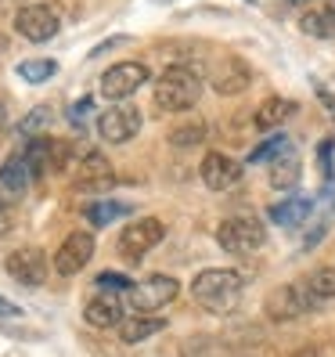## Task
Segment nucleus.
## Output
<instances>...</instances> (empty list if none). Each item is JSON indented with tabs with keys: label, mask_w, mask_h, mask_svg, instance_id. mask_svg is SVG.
<instances>
[{
	"label": "nucleus",
	"mask_w": 335,
	"mask_h": 357,
	"mask_svg": "<svg viewBox=\"0 0 335 357\" xmlns=\"http://www.w3.org/2000/svg\"><path fill=\"white\" fill-rule=\"evenodd\" d=\"M162 238H166V224H162L159 217H141V220H130L127 227L119 231L116 249H119V257H123V260L137 264V260L148 257Z\"/></svg>",
	"instance_id": "nucleus-3"
},
{
	"label": "nucleus",
	"mask_w": 335,
	"mask_h": 357,
	"mask_svg": "<svg viewBox=\"0 0 335 357\" xmlns=\"http://www.w3.org/2000/svg\"><path fill=\"white\" fill-rule=\"evenodd\" d=\"M325 11H332V15H335V0H328V4H325Z\"/></svg>",
	"instance_id": "nucleus-38"
},
{
	"label": "nucleus",
	"mask_w": 335,
	"mask_h": 357,
	"mask_svg": "<svg viewBox=\"0 0 335 357\" xmlns=\"http://www.w3.org/2000/svg\"><path fill=\"white\" fill-rule=\"evenodd\" d=\"M144 127V116L137 105H112L98 116V137L109 141V144H127L141 134Z\"/></svg>",
	"instance_id": "nucleus-7"
},
{
	"label": "nucleus",
	"mask_w": 335,
	"mask_h": 357,
	"mask_svg": "<svg viewBox=\"0 0 335 357\" xmlns=\"http://www.w3.org/2000/svg\"><path fill=\"white\" fill-rule=\"evenodd\" d=\"M29 170H26V162L22 155H8V162H0V206H15V202H22L26 192H29Z\"/></svg>",
	"instance_id": "nucleus-15"
},
{
	"label": "nucleus",
	"mask_w": 335,
	"mask_h": 357,
	"mask_svg": "<svg viewBox=\"0 0 335 357\" xmlns=\"http://www.w3.org/2000/svg\"><path fill=\"white\" fill-rule=\"evenodd\" d=\"M155 4H173V0H155Z\"/></svg>",
	"instance_id": "nucleus-39"
},
{
	"label": "nucleus",
	"mask_w": 335,
	"mask_h": 357,
	"mask_svg": "<svg viewBox=\"0 0 335 357\" xmlns=\"http://www.w3.org/2000/svg\"><path fill=\"white\" fill-rule=\"evenodd\" d=\"M15 29L26 40H33V44H47V40H54L58 29H61V15L51 4H26L15 15Z\"/></svg>",
	"instance_id": "nucleus-9"
},
{
	"label": "nucleus",
	"mask_w": 335,
	"mask_h": 357,
	"mask_svg": "<svg viewBox=\"0 0 335 357\" xmlns=\"http://www.w3.org/2000/svg\"><path fill=\"white\" fill-rule=\"evenodd\" d=\"M18 76L26 83H47L51 76H58V61L54 58H26V61H18Z\"/></svg>",
	"instance_id": "nucleus-25"
},
{
	"label": "nucleus",
	"mask_w": 335,
	"mask_h": 357,
	"mask_svg": "<svg viewBox=\"0 0 335 357\" xmlns=\"http://www.w3.org/2000/svg\"><path fill=\"white\" fill-rule=\"evenodd\" d=\"M130 213H134V206L130 202H116V199H98V202L83 206V217H87L94 227H109L112 220H123Z\"/></svg>",
	"instance_id": "nucleus-20"
},
{
	"label": "nucleus",
	"mask_w": 335,
	"mask_h": 357,
	"mask_svg": "<svg viewBox=\"0 0 335 357\" xmlns=\"http://www.w3.org/2000/svg\"><path fill=\"white\" fill-rule=\"evenodd\" d=\"M47 155H51V170H65V166L72 162V144H69V141H54V137H51Z\"/></svg>",
	"instance_id": "nucleus-30"
},
{
	"label": "nucleus",
	"mask_w": 335,
	"mask_h": 357,
	"mask_svg": "<svg viewBox=\"0 0 335 357\" xmlns=\"http://www.w3.org/2000/svg\"><path fill=\"white\" fill-rule=\"evenodd\" d=\"M180 296V282L170 275H152L137 285H130L127 292V307L134 314H159L162 307H170Z\"/></svg>",
	"instance_id": "nucleus-4"
},
{
	"label": "nucleus",
	"mask_w": 335,
	"mask_h": 357,
	"mask_svg": "<svg viewBox=\"0 0 335 357\" xmlns=\"http://www.w3.org/2000/svg\"><path fill=\"white\" fill-rule=\"evenodd\" d=\"M209 83H213L217 94L235 98V94L249 91V83H253V66L238 54H220L213 66H209Z\"/></svg>",
	"instance_id": "nucleus-8"
},
{
	"label": "nucleus",
	"mask_w": 335,
	"mask_h": 357,
	"mask_svg": "<svg viewBox=\"0 0 335 357\" xmlns=\"http://www.w3.org/2000/svg\"><path fill=\"white\" fill-rule=\"evenodd\" d=\"M47 127H51V109H47V105H36V109L22 119V123H18V137H44L47 134Z\"/></svg>",
	"instance_id": "nucleus-27"
},
{
	"label": "nucleus",
	"mask_w": 335,
	"mask_h": 357,
	"mask_svg": "<svg viewBox=\"0 0 335 357\" xmlns=\"http://www.w3.org/2000/svg\"><path fill=\"white\" fill-rule=\"evenodd\" d=\"M112 184H116V170H112V162L104 159V152L91 149V152L79 155L76 170H72V188L76 192H109Z\"/></svg>",
	"instance_id": "nucleus-10"
},
{
	"label": "nucleus",
	"mask_w": 335,
	"mask_h": 357,
	"mask_svg": "<svg viewBox=\"0 0 335 357\" xmlns=\"http://www.w3.org/2000/svg\"><path fill=\"white\" fill-rule=\"evenodd\" d=\"M299 29L306 36H318V40H335V15L325 8H306L299 15Z\"/></svg>",
	"instance_id": "nucleus-22"
},
{
	"label": "nucleus",
	"mask_w": 335,
	"mask_h": 357,
	"mask_svg": "<svg viewBox=\"0 0 335 357\" xmlns=\"http://www.w3.org/2000/svg\"><path fill=\"white\" fill-rule=\"evenodd\" d=\"M263 307H267V318H274V321H296L313 307V300L303 289V282H292V285H278L263 300Z\"/></svg>",
	"instance_id": "nucleus-12"
},
{
	"label": "nucleus",
	"mask_w": 335,
	"mask_h": 357,
	"mask_svg": "<svg viewBox=\"0 0 335 357\" xmlns=\"http://www.w3.org/2000/svg\"><path fill=\"white\" fill-rule=\"evenodd\" d=\"M285 149H288V134H281V130H278V134H270L263 144H256V149L249 152V159H245V162H249V166H253V162H267V159H274V155H278V152H285Z\"/></svg>",
	"instance_id": "nucleus-28"
},
{
	"label": "nucleus",
	"mask_w": 335,
	"mask_h": 357,
	"mask_svg": "<svg viewBox=\"0 0 335 357\" xmlns=\"http://www.w3.org/2000/svg\"><path fill=\"white\" fill-rule=\"evenodd\" d=\"M285 4H292V8H303V4H310V0H285Z\"/></svg>",
	"instance_id": "nucleus-37"
},
{
	"label": "nucleus",
	"mask_w": 335,
	"mask_h": 357,
	"mask_svg": "<svg viewBox=\"0 0 335 357\" xmlns=\"http://www.w3.org/2000/svg\"><path fill=\"white\" fill-rule=\"evenodd\" d=\"M245 292V278L235 267H209L192 282V296L198 307H205L209 314H231L242 303Z\"/></svg>",
	"instance_id": "nucleus-2"
},
{
	"label": "nucleus",
	"mask_w": 335,
	"mask_h": 357,
	"mask_svg": "<svg viewBox=\"0 0 335 357\" xmlns=\"http://www.w3.org/2000/svg\"><path fill=\"white\" fill-rule=\"evenodd\" d=\"M296 116V101L292 98H267L256 105V112H253V127L256 130H278L285 119Z\"/></svg>",
	"instance_id": "nucleus-18"
},
{
	"label": "nucleus",
	"mask_w": 335,
	"mask_h": 357,
	"mask_svg": "<svg viewBox=\"0 0 335 357\" xmlns=\"http://www.w3.org/2000/svg\"><path fill=\"white\" fill-rule=\"evenodd\" d=\"M303 289L310 292V300L313 303H321V300H335V267H318V271H310Z\"/></svg>",
	"instance_id": "nucleus-24"
},
{
	"label": "nucleus",
	"mask_w": 335,
	"mask_h": 357,
	"mask_svg": "<svg viewBox=\"0 0 335 357\" xmlns=\"http://www.w3.org/2000/svg\"><path fill=\"white\" fill-rule=\"evenodd\" d=\"M94 285L101 289V292H130V278L127 275H119V271H101V275L94 278Z\"/></svg>",
	"instance_id": "nucleus-29"
},
{
	"label": "nucleus",
	"mask_w": 335,
	"mask_h": 357,
	"mask_svg": "<svg viewBox=\"0 0 335 357\" xmlns=\"http://www.w3.org/2000/svg\"><path fill=\"white\" fill-rule=\"evenodd\" d=\"M22 314V307H15L8 296H0V318H18Z\"/></svg>",
	"instance_id": "nucleus-33"
},
{
	"label": "nucleus",
	"mask_w": 335,
	"mask_h": 357,
	"mask_svg": "<svg viewBox=\"0 0 335 357\" xmlns=\"http://www.w3.org/2000/svg\"><path fill=\"white\" fill-rule=\"evenodd\" d=\"M94 109V98H79L72 109H69V119L76 123V127H83V119H87V112Z\"/></svg>",
	"instance_id": "nucleus-31"
},
{
	"label": "nucleus",
	"mask_w": 335,
	"mask_h": 357,
	"mask_svg": "<svg viewBox=\"0 0 335 357\" xmlns=\"http://www.w3.org/2000/svg\"><path fill=\"white\" fill-rule=\"evenodd\" d=\"M148 79H152V73H148L144 61H116V66L104 69V76H101V94L109 101H127Z\"/></svg>",
	"instance_id": "nucleus-6"
},
{
	"label": "nucleus",
	"mask_w": 335,
	"mask_h": 357,
	"mask_svg": "<svg viewBox=\"0 0 335 357\" xmlns=\"http://www.w3.org/2000/svg\"><path fill=\"white\" fill-rule=\"evenodd\" d=\"M47 149H51V137H33L26 144V152H18V155H22V162H26V170H29V177H44L51 170Z\"/></svg>",
	"instance_id": "nucleus-23"
},
{
	"label": "nucleus",
	"mask_w": 335,
	"mask_h": 357,
	"mask_svg": "<svg viewBox=\"0 0 335 357\" xmlns=\"http://www.w3.org/2000/svg\"><path fill=\"white\" fill-rule=\"evenodd\" d=\"M205 141V123L202 119H192V123H180V127L170 130V144L173 149H195V144Z\"/></svg>",
	"instance_id": "nucleus-26"
},
{
	"label": "nucleus",
	"mask_w": 335,
	"mask_h": 357,
	"mask_svg": "<svg viewBox=\"0 0 335 357\" xmlns=\"http://www.w3.org/2000/svg\"><path fill=\"white\" fill-rule=\"evenodd\" d=\"M310 209H313V202H310L306 195H288V199H281V202L270 206V220L281 224V227H296L299 220L310 217Z\"/></svg>",
	"instance_id": "nucleus-21"
},
{
	"label": "nucleus",
	"mask_w": 335,
	"mask_h": 357,
	"mask_svg": "<svg viewBox=\"0 0 335 357\" xmlns=\"http://www.w3.org/2000/svg\"><path fill=\"white\" fill-rule=\"evenodd\" d=\"M4 127H8V101H0V134H4Z\"/></svg>",
	"instance_id": "nucleus-34"
},
{
	"label": "nucleus",
	"mask_w": 335,
	"mask_h": 357,
	"mask_svg": "<svg viewBox=\"0 0 335 357\" xmlns=\"http://www.w3.org/2000/svg\"><path fill=\"white\" fill-rule=\"evenodd\" d=\"M217 242H220L224 253H235V257L256 253V249H263V242H267V227L256 217H227L217 227Z\"/></svg>",
	"instance_id": "nucleus-5"
},
{
	"label": "nucleus",
	"mask_w": 335,
	"mask_h": 357,
	"mask_svg": "<svg viewBox=\"0 0 335 357\" xmlns=\"http://www.w3.org/2000/svg\"><path fill=\"white\" fill-rule=\"evenodd\" d=\"M202 69L192 61H173L155 76V105L159 112H187L202 98Z\"/></svg>",
	"instance_id": "nucleus-1"
},
{
	"label": "nucleus",
	"mask_w": 335,
	"mask_h": 357,
	"mask_svg": "<svg viewBox=\"0 0 335 357\" xmlns=\"http://www.w3.org/2000/svg\"><path fill=\"white\" fill-rule=\"evenodd\" d=\"M242 170H245V162H238L227 152H205V159L198 166L202 184L209 188V192H227V188H235L242 181Z\"/></svg>",
	"instance_id": "nucleus-14"
},
{
	"label": "nucleus",
	"mask_w": 335,
	"mask_h": 357,
	"mask_svg": "<svg viewBox=\"0 0 335 357\" xmlns=\"http://www.w3.org/2000/svg\"><path fill=\"white\" fill-rule=\"evenodd\" d=\"M4 271L15 282L36 289V285L47 282L51 264H47V257H44V249H40V245H22V249H15V253L4 260Z\"/></svg>",
	"instance_id": "nucleus-13"
},
{
	"label": "nucleus",
	"mask_w": 335,
	"mask_h": 357,
	"mask_svg": "<svg viewBox=\"0 0 335 357\" xmlns=\"http://www.w3.org/2000/svg\"><path fill=\"white\" fill-rule=\"evenodd\" d=\"M116 328H119L123 343H144V340H152V335H159L166 328V318H159V314H130V318H123Z\"/></svg>",
	"instance_id": "nucleus-19"
},
{
	"label": "nucleus",
	"mask_w": 335,
	"mask_h": 357,
	"mask_svg": "<svg viewBox=\"0 0 335 357\" xmlns=\"http://www.w3.org/2000/svg\"><path fill=\"white\" fill-rule=\"evenodd\" d=\"M292 357H318V350H313V347H303V350H296Z\"/></svg>",
	"instance_id": "nucleus-35"
},
{
	"label": "nucleus",
	"mask_w": 335,
	"mask_h": 357,
	"mask_svg": "<svg viewBox=\"0 0 335 357\" xmlns=\"http://www.w3.org/2000/svg\"><path fill=\"white\" fill-rule=\"evenodd\" d=\"M8 47H11V40H8V33H0V54H4Z\"/></svg>",
	"instance_id": "nucleus-36"
},
{
	"label": "nucleus",
	"mask_w": 335,
	"mask_h": 357,
	"mask_svg": "<svg viewBox=\"0 0 335 357\" xmlns=\"http://www.w3.org/2000/svg\"><path fill=\"white\" fill-rule=\"evenodd\" d=\"M11 227H15L11 209H8V206H0V238H4V235H11Z\"/></svg>",
	"instance_id": "nucleus-32"
},
{
	"label": "nucleus",
	"mask_w": 335,
	"mask_h": 357,
	"mask_svg": "<svg viewBox=\"0 0 335 357\" xmlns=\"http://www.w3.org/2000/svg\"><path fill=\"white\" fill-rule=\"evenodd\" d=\"M94 249H98V242H94L91 231H72V235H65V242L58 245V253H54V271H58L61 278L79 275V271L91 264Z\"/></svg>",
	"instance_id": "nucleus-11"
},
{
	"label": "nucleus",
	"mask_w": 335,
	"mask_h": 357,
	"mask_svg": "<svg viewBox=\"0 0 335 357\" xmlns=\"http://www.w3.org/2000/svg\"><path fill=\"white\" fill-rule=\"evenodd\" d=\"M299 177H303V162H299V152L288 144L285 152H278L274 159H270V184H274L278 192H292V188L299 184Z\"/></svg>",
	"instance_id": "nucleus-17"
},
{
	"label": "nucleus",
	"mask_w": 335,
	"mask_h": 357,
	"mask_svg": "<svg viewBox=\"0 0 335 357\" xmlns=\"http://www.w3.org/2000/svg\"><path fill=\"white\" fill-rule=\"evenodd\" d=\"M83 318L94 328H116L123 321V300L112 296V292H98V296H91L87 307H83Z\"/></svg>",
	"instance_id": "nucleus-16"
}]
</instances>
